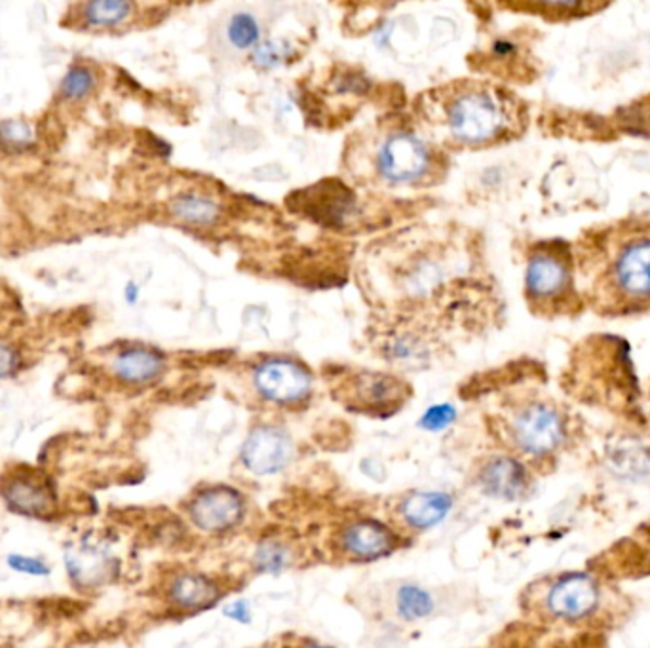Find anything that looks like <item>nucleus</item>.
I'll return each mask as SVG.
<instances>
[{"instance_id": "obj_1", "label": "nucleus", "mask_w": 650, "mask_h": 648, "mask_svg": "<svg viewBox=\"0 0 650 648\" xmlns=\"http://www.w3.org/2000/svg\"><path fill=\"white\" fill-rule=\"evenodd\" d=\"M572 251L586 310L601 318L650 312V215L586 228Z\"/></svg>"}, {"instance_id": "obj_2", "label": "nucleus", "mask_w": 650, "mask_h": 648, "mask_svg": "<svg viewBox=\"0 0 650 648\" xmlns=\"http://www.w3.org/2000/svg\"><path fill=\"white\" fill-rule=\"evenodd\" d=\"M525 608L548 628L601 635L620 628L631 613L622 589L601 573L565 570L530 584Z\"/></svg>"}, {"instance_id": "obj_3", "label": "nucleus", "mask_w": 650, "mask_h": 648, "mask_svg": "<svg viewBox=\"0 0 650 648\" xmlns=\"http://www.w3.org/2000/svg\"><path fill=\"white\" fill-rule=\"evenodd\" d=\"M525 299L535 315L550 320L586 312L570 241H538L530 248L525 267Z\"/></svg>"}, {"instance_id": "obj_4", "label": "nucleus", "mask_w": 650, "mask_h": 648, "mask_svg": "<svg viewBox=\"0 0 650 648\" xmlns=\"http://www.w3.org/2000/svg\"><path fill=\"white\" fill-rule=\"evenodd\" d=\"M504 432L519 455L550 462L575 443L577 421L550 395H527L509 408Z\"/></svg>"}, {"instance_id": "obj_5", "label": "nucleus", "mask_w": 650, "mask_h": 648, "mask_svg": "<svg viewBox=\"0 0 650 648\" xmlns=\"http://www.w3.org/2000/svg\"><path fill=\"white\" fill-rule=\"evenodd\" d=\"M447 124L458 143L482 147L516 135L525 126V109L498 88H468L451 101Z\"/></svg>"}, {"instance_id": "obj_6", "label": "nucleus", "mask_w": 650, "mask_h": 648, "mask_svg": "<svg viewBox=\"0 0 650 648\" xmlns=\"http://www.w3.org/2000/svg\"><path fill=\"white\" fill-rule=\"evenodd\" d=\"M432 151L421 137L411 132H396L382 141L376 153V169L382 179L410 185L430 174Z\"/></svg>"}, {"instance_id": "obj_7", "label": "nucleus", "mask_w": 650, "mask_h": 648, "mask_svg": "<svg viewBox=\"0 0 650 648\" xmlns=\"http://www.w3.org/2000/svg\"><path fill=\"white\" fill-rule=\"evenodd\" d=\"M254 384L267 401L278 405H296L307 400L312 390V379L301 363L291 360L262 361L255 369Z\"/></svg>"}, {"instance_id": "obj_8", "label": "nucleus", "mask_w": 650, "mask_h": 648, "mask_svg": "<svg viewBox=\"0 0 650 648\" xmlns=\"http://www.w3.org/2000/svg\"><path fill=\"white\" fill-rule=\"evenodd\" d=\"M407 395L410 388L394 374H355L344 388L347 403L369 414H392L402 408Z\"/></svg>"}, {"instance_id": "obj_9", "label": "nucleus", "mask_w": 650, "mask_h": 648, "mask_svg": "<svg viewBox=\"0 0 650 648\" xmlns=\"http://www.w3.org/2000/svg\"><path fill=\"white\" fill-rule=\"evenodd\" d=\"M188 515L196 527L209 533H223L240 523L244 515V498L235 488H206L190 501Z\"/></svg>"}, {"instance_id": "obj_10", "label": "nucleus", "mask_w": 650, "mask_h": 648, "mask_svg": "<svg viewBox=\"0 0 650 648\" xmlns=\"http://www.w3.org/2000/svg\"><path fill=\"white\" fill-rule=\"evenodd\" d=\"M483 493L501 501H519L530 491V472L514 456H493L477 475Z\"/></svg>"}, {"instance_id": "obj_11", "label": "nucleus", "mask_w": 650, "mask_h": 648, "mask_svg": "<svg viewBox=\"0 0 650 648\" xmlns=\"http://www.w3.org/2000/svg\"><path fill=\"white\" fill-rule=\"evenodd\" d=\"M291 455V442L282 430L261 426L249 434L241 449V461L254 474L269 475L280 472Z\"/></svg>"}, {"instance_id": "obj_12", "label": "nucleus", "mask_w": 650, "mask_h": 648, "mask_svg": "<svg viewBox=\"0 0 650 648\" xmlns=\"http://www.w3.org/2000/svg\"><path fill=\"white\" fill-rule=\"evenodd\" d=\"M0 495L8 504V508L16 514L44 517L54 514L55 493L50 483L33 474H14L10 480L2 482Z\"/></svg>"}, {"instance_id": "obj_13", "label": "nucleus", "mask_w": 650, "mask_h": 648, "mask_svg": "<svg viewBox=\"0 0 650 648\" xmlns=\"http://www.w3.org/2000/svg\"><path fill=\"white\" fill-rule=\"evenodd\" d=\"M164 356L148 347H127L114 356L113 374L130 387L155 382L164 373Z\"/></svg>"}, {"instance_id": "obj_14", "label": "nucleus", "mask_w": 650, "mask_h": 648, "mask_svg": "<svg viewBox=\"0 0 650 648\" xmlns=\"http://www.w3.org/2000/svg\"><path fill=\"white\" fill-rule=\"evenodd\" d=\"M341 544L355 559H379L394 549L396 538L381 523L363 520L342 531Z\"/></svg>"}, {"instance_id": "obj_15", "label": "nucleus", "mask_w": 650, "mask_h": 648, "mask_svg": "<svg viewBox=\"0 0 650 648\" xmlns=\"http://www.w3.org/2000/svg\"><path fill=\"white\" fill-rule=\"evenodd\" d=\"M450 510L451 498L445 493L423 491L407 496L400 506V514L410 527L424 531L436 527L437 523L443 522V517L450 514Z\"/></svg>"}, {"instance_id": "obj_16", "label": "nucleus", "mask_w": 650, "mask_h": 648, "mask_svg": "<svg viewBox=\"0 0 650 648\" xmlns=\"http://www.w3.org/2000/svg\"><path fill=\"white\" fill-rule=\"evenodd\" d=\"M615 0H522L533 14L543 16L544 20L575 21L586 20L603 12Z\"/></svg>"}, {"instance_id": "obj_17", "label": "nucleus", "mask_w": 650, "mask_h": 648, "mask_svg": "<svg viewBox=\"0 0 650 648\" xmlns=\"http://www.w3.org/2000/svg\"><path fill=\"white\" fill-rule=\"evenodd\" d=\"M219 595L221 592L214 580H209L208 576L195 575V573L177 576L169 588L172 601L175 607L183 608V610H200V608L211 607L219 599Z\"/></svg>"}, {"instance_id": "obj_18", "label": "nucleus", "mask_w": 650, "mask_h": 648, "mask_svg": "<svg viewBox=\"0 0 650 648\" xmlns=\"http://www.w3.org/2000/svg\"><path fill=\"white\" fill-rule=\"evenodd\" d=\"M134 14V0H84L79 10L81 28L103 31L124 25Z\"/></svg>"}, {"instance_id": "obj_19", "label": "nucleus", "mask_w": 650, "mask_h": 648, "mask_svg": "<svg viewBox=\"0 0 650 648\" xmlns=\"http://www.w3.org/2000/svg\"><path fill=\"white\" fill-rule=\"evenodd\" d=\"M169 214L177 222L190 227H211L221 217L219 204L202 193H185L175 196L169 204Z\"/></svg>"}, {"instance_id": "obj_20", "label": "nucleus", "mask_w": 650, "mask_h": 648, "mask_svg": "<svg viewBox=\"0 0 650 648\" xmlns=\"http://www.w3.org/2000/svg\"><path fill=\"white\" fill-rule=\"evenodd\" d=\"M95 86H97V74L94 73V69L87 65H73L68 73L63 74L58 86V94L63 101L79 103L86 100L87 95L94 94Z\"/></svg>"}, {"instance_id": "obj_21", "label": "nucleus", "mask_w": 650, "mask_h": 648, "mask_svg": "<svg viewBox=\"0 0 650 648\" xmlns=\"http://www.w3.org/2000/svg\"><path fill=\"white\" fill-rule=\"evenodd\" d=\"M434 610V601L429 592L419 586H403L398 592V613L403 620H423Z\"/></svg>"}, {"instance_id": "obj_22", "label": "nucleus", "mask_w": 650, "mask_h": 648, "mask_svg": "<svg viewBox=\"0 0 650 648\" xmlns=\"http://www.w3.org/2000/svg\"><path fill=\"white\" fill-rule=\"evenodd\" d=\"M227 37L230 44L238 50H254L261 41L259 21L246 12L233 16V20L228 21Z\"/></svg>"}, {"instance_id": "obj_23", "label": "nucleus", "mask_w": 650, "mask_h": 648, "mask_svg": "<svg viewBox=\"0 0 650 648\" xmlns=\"http://www.w3.org/2000/svg\"><path fill=\"white\" fill-rule=\"evenodd\" d=\"M291 47L283 41H267L254 48V63L261 69H276L291 58Z\"/></svg>"}, {"instance_id": "obj_24", "label": "nucleus", "mask_w": 650, "mask_h": 648, "mask_svg": "<svg viewBox=\"0 0 650 648\" xmlns=\"http://www.w3.org/2000/svg\"><path fill=\"white\" fill-rule=\"evenodd\" d=\"M33 127L28 122L4 121L0 122V145L10 151H21L33 145Z\"/></svg>"}, {"instance_id": "obj_25", "label": "nucleus", "mask_w": 650, "mask_h": 648, "mask_svg": "<svg viewBox=\"0 0 650 648\" xmlns=\"http://www.w3.org/2000/svg\"><path fill=\"white\" fill-rule=\"evenodd\" d=\"M386 354H389L390 361H400V363H416L419 360H423L424 344L416 341L415 337L411 335H400L396 339L386 344Z\"/></svg>"}, {"instance_id": "obj_26", "label": "nucleus", "mask_w": 650, "mask_h": 648, "mask_svg": "<svg viewBox=\"0 0 650 648\" xmlns=\"http://www.w3.org/2000/svg\"><path fill=\"white\" fill-rule=\"evenodd\" d=\"M455 416L456 411L453 405L440 403V405H434V408H430L424 413L421 426L429 430V432H440V430H445V428L450 426L451 422L455 421Z\"/></svg>"}, {"instance_id": "obj_27", "label": "nucleus", "mask_w": 650, "mask_h": 648, "mask_svg": "<svg viewBox=\"0 0 650 648\" xmlns=\"http://www.w3.org/2000/svg\"><path fill=\"white\" fill-rule=\"evenodd\" d=\"M255 562H257V567L259 570H267V573H278V570H282L283 565H286V552H283L282 546H278V544H265L261 546V549L257 552L255 555Z\"/></svg>"}, {"instance_id": "obj_28", "label": "nucleus", "mask_w": 650, "mask_h": 648, "mask_svg": "<svg viewBox=\"0 0 650 648\" xmlns=\"http://www.w3.org/2000/svg\"><path fill=\"white\" fill-rule=\"evenodd\" d=\"M8 567L21 573V575L29 576H48L50 575V567L47 563L37 559V557H29V555L12 554L8 555Z\"/></svg>"}, {"instance_id": "obj_29", "label": "nucleus", "mask_w": 650, "mask_h": 648, "mask_svg": "<svg viewBox=\"0 0 650 648\" xmlns=\"http://www.w3.org/2000/svg\"><path fill=\"white\" fill-rule=\"evenodd\" d=\"M21 368V354L12 344L0 341V381L14 377Z\"/></svg>"}, {"instance_id": "obj_30", "label": "nucleus", "mask_w": 650, "mask_h": 648, "mask_svg": "<svg viewBox=\"0 0 650 648\" xmlns=\"http://www.w3.org/2000/svg\"><path fill=\"white\" fill-rule=\"evenodd\" d=\"M227 616H230L233 620L249 621V608L244 601H238L233 607L227 608Z\"/></svg>"}, {"instance_id": "obj_31", "label": "nucleus", "mask_w": 650, "mask_h": 648, "mask_svg": "<svg viewBox=\"0 0 650 648\" xmlns=\"http://www.w3.org/2000/svg\"><path fill=\"white\" fill-rule=\"evenodd\" d=\"M124 294H126L127 302H130V305H134V302L137 301V297H140V289H137V286H135L134 281H130Z\"/></svg>"}, {"instance_id": "obj_32", "label": "nucleus", "mask_w": 650, "mask_h": 648, "mask_svg": "<svg viewBox=\"0 0 650 648\" xmlns=\"http://www.w3.org/2000/svg\"><path fill=\"white\" fill-rule=\"evenodd\" d=\"M641 535H643V542H650V527H641L639 531Z\"/></svg>"}]
</instances>
